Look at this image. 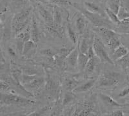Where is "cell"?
<instances>
[{
	"label": "cell",
	"instance_id": "cell-13",
	"mask_svg": "<svg viewBox=\"0 0 129 116\" xmlns=\"http://www.w3.org/2000/svg\"><path fill=\"white\" fill-rule=\"evenodd\" d=\"M85 18H86L81 14L78 16L76 20V26L78 34H79V35L83 34L85 30L87 29L86 28L87 23H86Z\"/></svg>",
	"mask_w": 129,
	"mask_h": 116
},
{
	"label": "cell",
	"instance_id": "cell-33",
	"mask_svg": "<svg viewBox=\"0 0 129 116\" xmlns=\"http://www.w3.org/2000/svg\"><path fill=\"white\" fill-rule=\"evenodd\" d=\"M108 115L112 116H123L124 115V113H123L121 110H116L109 113Z\"/></svg>",
	"mask_w": 129,
	"mask_h": 116
},
{
	"label": "cell",
	"instance_id": "cell-19",
	"mask_svg": "<svg viewBox=\"0 0 129 116\" xmlns=\"http://www.w3.org/2000/svg\"><path fill=\"white\" fill-rule=\"evenodd\" d=\"M107 7L117 15L121 7V0H109L107 2Z\"/></svg>",
	"mask_w": 129,
	"mask_h": 116
},
{
	"label": "cell",
	"instance_id": "cell-34",
	"mask_svg": "<svg viewBox=\"0 0 129 116\" xmlns=\"http://www.w3.org/2000/svg\"><path fill=\"white\" fill-rule=\"evenodd\" d=\"M129 94V86L126 87V88L123 89L119 93V95H117L118 97H120V98H122V97H124L125 96L128 95Z\"/></svg>",
	"mask_w": 129,
	"mask_h": 116
},
{
	"label": "cell",
	"instance_id": "cell-29",
	"mask_svg": "<svg viewBox=\"0 0 129 116\" xmlns=\"http://www.w3.org/2000/svg\"><path fill=\"white\" fill-rule=\"evenodd\" d=\"M75 95L74 93V92H67L65 93L64 96V99H63V106H65L67 104H68L69 103H70L71 102H72V101L75 99Z\"/></svg>",
	"mask_w": 129,
	"mask_h": 116
},
{
	"label": "cell",
	"instance_id": "cell-15",
	"mask_svg": "<svg viewBox=\"0 0 129 116\" xmlns=\"http://www.w3.org/2000/svg\"><path fill=\"white\" fill-rule=\"evenodd\" d=\"M84 5H85V8L88 9V10H90V12H95V13L100 14L103 15V16H105V15H103L104 14H106L105 11H103V10H102L101 8L95 3H92V2H85L84 3Z\"/></svg>",
	"mask_w": 129,
	"mask_h": 116
},
{
	"label": "cell",
	"instance_id": "cell-20",
	"mask_svg": "<svg viewBox=\"0 0 129 116\" xmlns=\"http://www.w3.org/2000/svg\"><path fill=\"white\" fill-rule=\"evenodd\" d=\"M107 45H108L109 48L113 51H114L117 47H119L121 45V40L120 38H119V35L116 34V35L114 36L110 39L109 43L107 44Z\"/></svg>",
	"mask_w": 129,
	"mask_h": 116
},
{
	"label": "cell",
	"instance_id": "cell-30",
	"mask_svg": "<svg viewBox=\"0 0 129 116\" xmlns=\"http://www.w3.org/2000/svg\"><path fill=\"white\" fill-rule=\"evenodd\" d=\"M10 88H11V86L8 82L3 81V80L1 81V90H2V91H8V90H10Z\"/></svg>",
	"mask_w": 129,
	"mask_h": 116
},
{
	"label": "cell",
	"instance_id": "cell-22",
	"mask_svg": "<svg viewBox=\"0 0 129 116\" xmlns=\"http://www.w3.org/2000/svg\"><path fill=\"white\" fill-rule=\"evenodd\" d=\"M105 11L106 12V14L108 16V18L110 20L111 22H112L114 24L116 25H118V24H120L121 20L119 19L116 13H114V12H112L111 10L109 9L108 7L105 8Z\"/></svg>",
	"mask_w": 129,
	"mask_h": 116
},
{
	"label": "cell",
	"instance_id": "cell-26",
	"mask_svg": "<svg viewBox=\"0 0 129 116\" xmlns=\"http://www.w3.org/2000/svg\"><path fill=\"white\" fill-rule=\"evenodd\" d=\"M78 86L77 81L72 79H68L64 82V88L69 91H73Z\"/></svg>",
	"mask_w": 129,
	"mask_h": 116
},
{
	"label": "cell",
	"instance_id": "cell-37",
	"mask_svg": "<svg viewBox=\"0 0 129 116\" xmlns=\"http://www.w3.org/2000/svg\"><path fill=\"white\" fill-rule=\"evenodd\" d=\"M29 1H30V2H42V3H47L46 1H45V0H29Z\"/></svg>",
	"mask_w": 129,
	"mask_h": 116
},
{
	"label": "cell",
	"instance_id": "cell-27",
	"mask_svg": "<svg viewBox=\"0 0 129 116\" xmlns=\"http://www.w3.org/2000/svg\"><path fill=\"white\" fill-rule=\"evenodd\" d=\"M26 0H12V5L14 9H23L26 5Z\"/></svg>",
	"mask_w": 129,
	"mask_h": 116
},
{
	"label": "cell",
	"instance_id": "cell-3",
	"mask_svg": "<svg viewBox=\"0 0 129 116\" xmlns=\"http://www.w3.org/2000/svg\"><path fill=\"white\" fill-rule=\"evenodd\" d=\"M93 48L96 56L98 58L99 60L102 63L109 64L114 65V62L107 53V49L105 46V43L101 40L100 37L95 36L92 42Z\"/></svg>",
	"mask_w": 129,
	"mask_h": 116
},
{
	"label": "cell",
	"instance_id": "cell-21",
	"mask_svg": "<svg viewBox=\"0 0 129 116\" xmlns=\"http://www.w3.org/2000/svg\"><path fill=\"white\" fill-rule=\"evenodd\" d=\"M35 44L36 43L32 40L26 42L25 44V46H24L23 54V55L30 54L31 51H35L36 50Z\"/></svg>",
	"mask_w": 129,
	"mask_h": 116
},
{
	"label": "cell",
	"instance_id": "cell-2",
	"mask_svg": "<svg viewBox=\"0 0 129 116\" xmlns=\"http://www.w3.org/2000/svg\"><path fill=\"white\" fill-rule=\"evenodd\" d=\"M32 7L24 8L14 16L11 22L12 30L14 35H17L28 25L32 20Z\"/></svg>",
	"mask_w": 129,
	"mask_h": 116
},
{
	"label": "cell",
	"instance_id": "cell-38",
	"mask_svg": "<svg viewBox=\"0 0 129 116\" xmlns=\"http://www.w3.org/2000/svg\"><path fill=\"white\" fill-rule=\"evenodd\" d=\"M125 106H128V107H129V102H128L127 103H126V104H125Z\"/></svg>",
	"mask_w": 129,
	"mask_h": 116
},
{
	"label": "cell",
	"instance_id": "cell-24",
	"mask_svg": "<svg viewBox=\"0 0 129 116\" xmlns=\"http://www.w3.org/2000/svg\"><path fill=\"white\" fill-rule=\"evenodd\" d=\"M44 82V80L41 78H39V77H35L34 79H32L29 83L25 84V86L28 87V88H34V89H37L39 88L43 83Z\"/></svg>",
	"mask_w": 129,
	"mask_h": 116
},
{
	"label": "cell",
	"instance_id": "cell-31",
	"mask_svg": "<svg viewBox=\"0 0 129 116\" xmlns=\"http://www.w3.org/2000/svg\"><path fill=\"white\" fill-rule=\"evenodd\" d=\"M87 55L88 56V57L90 59H92V58L96 57V55L95 54V52H94V48H93V46L91 45L89 47L88 49V51H87Z\"/></svg>",
	"mask_w": 129,
	"mask_h": 116
},
{
	"label": "cell",
	"instance_id": "cell-7",
	"mask_svg": "<svg viewBox=\"0 0 129 116\" xmlns=\"http://www.w3.org/2000/svg\"><path fill=\"white\" fill-rule=\"evenodd\" d=\"M37 9L38 10L39 14L40 16L44 21L46 25H52L54 24V15L53 12L52 13L50 10L46 9L44 6H43L41 4L38 3Z\"/></svg>",
	"mask_w": 129,
	"mask_h": 116
},
{
	"label": "cell",
	"instance_id": "cell-10",
	"mask_svg": "<svg viewBox=\"0 0 129 116\" xmlns=\"http://www.w3.org/2000/svg\"><path fill=\"white\" fill-rule=\"evenodd\" d=\"M83 36L82 37L81 41L78 42L79 47V51L81 53H84V54H87L88 49L89 48L90 46V41H89V34H88V29H86L85 32L83 33Z\"/></svg>",
	"mask_w": 129,
	"mask_h": 116
},
{
	"label": "cell",
	"instance_id": "cell-39",
	"mask_svg": "<svg viewBox=\"0 0 129 116\" xmlns=\"http://www.w3.org/2000/svg\"><path fill=\"white\" fill-rule=\"evenodd\" d=\"M101 2H105V0H101Z\"/></svg>",
	"mask_w": 129,
	"mask_h": 116
},
{
	"label": "cell",
	"instance_id": "cell-28",
	"mask_svg": "<svg viewBox=\"0 0 129 116\" xmlns=\"http://www.w3.org/2000/svg\"><path fill=\"white\" fill-rule=\"evenodd\" d=\"M117 16H118V18L121 21H123L124 20L126 19V18H129V12H128L127 10H126V9L123 7L121 5V7L119 9V12L117 14Z\"/></svg>",
	"mask_w": 129,
	"mask_h": 116
},
{
	"label": "cell",
	"instance_id": "cell-8",
	"mask_svg": "<svg viewBox=\"0 0 129 116\" xmlns=\"http://www.w3.org/2000/svg\"><path fill=\"white\" fill-rule=\"evenodd\" d=\"M79 44L78 47L74 48L67 56V64L71 69H74L78 66V57L79 54Z\"/></svg>",
	"mask_w": 129,
	"mask_h": 116
},
{
	"label": "cell",
	"instance_id": "cell-16",
	"mask_svg": "<svg viewBox=\"0 0 129 116\" xmlns=\"http://www.w3.org/2000/svg\"><path fill=\"white\" fill-rule=\"evenodd\" d=\"M88 60H89V58L88 57L87 54H84V53L79 51L78 66L81 71H83L85 70V68L86 66H87V64L88 62Z\"/></svg>",
	"mask_w": 129,
	"mask_h": 116
},
{
	"label": "cell",
	"instance_id": "cell-36",
	"mask_svg": "<svg viewBox=\"0 0 129 116\" xmlns=\"http://www.w3.org/2000/svg\"><path fill=\"white\" fill-rule=\"evenodd\" d=\"M8 51H9V53H10V54H12V56H14V55H15V52L14 51L12 50L11 48L8 49Z\"/></svg>",
	"mask_w": 129,
	"mask_h": 116
},
{
	"label": "cell",
	"instance_id": "cell-4",
	"mask_svg": "<svg viewBox=\"0 0 129 116\" xmlns=\"http://www.w3.org/2000/svg\"><path fill=\"white\" fill-rule=\"evenodd\" d=\"M120 74L113 71H106L97 81V87L98 88H109L116 87L119 84Z\"/></svg>",
	"mask_w": 129,
	"mask_h": 116
},
{
	"label": "cell",
	"instance_id": "cell-11",
	"mask_svg": "<svg viewBox=\"0 0 129 116\" xmlns=\"http://www.w3.org/2000/svg\"><path fill=\"white\" fill-rule=\"evenodd\" d=\"M99 97H100V100L101 102L107 106H110V107H114V108H120L123 106V105L116 101L114 100L109 95L104 94V93H100L98 95Z\"/></svg>",
	"mask_w": 129,
	"mask_h": 116
},
{
	"label": "cell",
	"instance_id": "cell-35",
	"mask_svg": "<svg viewBox=\"0 0 129 116\" xmlns=\"http://www.w3.org/2000/svg\"><path fill=\"white\" fill-rule=\"evenodd\" d=\"M121 5L129 12V0H121Z\"/></svg>",
	"mask_w": 129,
	"mask_h": 116
},
{
	"label": "cell",
	"instance_id": "cell-23",
	"mask_svg": "<svg viewBox=\"0 0 129 116\" xmlns=\"http://www.w3.org/2000/svg\"><path fill=\"white\" fill-rule=\"evenodd\" d=\"M67 20L68 35H69V38L71 39V40L74 43V44H76L77 42H78V36H77L76 32L74 31L72 25H71V23L69 22V20L68 19Z\"/></svg>",
	"mask_w": 129,
	"mask_h": 116
},
{
	"label": "cell",
	"instance_id": "cell-18",
	"mask_svg": "<svg viewBox=\"0 0 129 116\" xmlns=\"http://www.w3.org/2000/svg\"><path fill=\"white\" fill-rule=\"evenodd\" d=\"M98 60H99L98 58L94 57L92 59H90L88 60V62L87 64V66L85 68V72L87 74H89L92 73L94 70L95 69V66H96L97 64H98Z\"/></svg>",
	"mask_w": 129,
	"mask_h": 116
},
{
	"label": "cell",
	"instance_id": "cell-5",
	"mask_svg": "<svg viewBox=\"0 0 129 116\" xmlns=\"http://www.w3.org/2000/svg\"><path fill=\"white\" fill-rule=\"evenodd\" d=\"M1 103L5 104L17 105V106H28L32 105L34 103V101L26 99L25 97H21L18 95L14 93H3L1 94Z\"/></svg>",
	"mask_w": 129,
	"mask_h": 116
},
{
	"label": "cell",
	"instance_id": "cell-1",
	"mask_svg": "<svg viewBox=\"0 0 129 116\" xmlns=\"http://www.w3.org/2000/svg\"><path fill=\"white\" fill-rule=\"evenodd\" d=\"M70 5L79 10L81 14H82L86 19L88 20L94 27H104L113 30H114L116 28V26H114L116 25L111 22L109 18H107L106 16L90 12L86 9L85 7L82 6L78 3L71 2Z\"/></svg>",
	"mask_w": 129,
	"mask_h": 116
},
{
	"label": "cell",
	"instance_id": "cell-12",
	"mask_svg": "<svg viewBox=\"0 0 129 116\" xmlns=\"http://www.w3.org/2000/svg\"><path fill=\"white\" fill-rule=\"evenodd\" d=\"M97 81H98L97 78L88 80L87 82H86L84 84H81L79 86H77L72 91L74 93H82L88 91L95 85V84L97 82Z\"/></svg>",
	"mask_w": 129,
	"mask_h": 116
},
{
	"label": "cell",
	"instance_id": "cell-25",
	"mask_svg": "<svg viewBox=\"0 0 129 116\" xmlns=\"http://www.w3.org/2000/svg\"><path fill=\"white\" fill-rule=\"evenodd\" d=\"M117 64L119 66H120L123 69L126 70V69H128L129 68V53L125 56L122 57L121 59L117 60L116 61Z\"/></svg>",
	"mask_w": 129,
	"mask_h": 116
},
{
	"label": "cell",
	"instance_id": "cell-14",
	"mask_svg": "<svg viewBox=\"0 0 129 116\" xmlns=\"http://www.w3.org/2000/svg\"><path fill=\"white\" fill-rule=\"evenodd\" d=\"M128 53V51L127 49L121 44L119 47H118L114 51V53L112 54V60L114 61H117V60H119L126 55Z\"/></svg>",
	"mask_w": 129,
	"mask_h": 116
},
{
	"label": "cell",
	"instance_id": "cell-9",
	"mask_svg": "<svg viewBox=\"0 0 129 116\" xmlns=\"http://www.w3.org/2000/svg\"><path fill=\"white\" fill-rule=\"evenodd\" d=\"M30 34L31 39L35 43L38 42L40 40V29H39L38 24L37 22L36 17L35 14L32 13V21L30 24Z\"/></svg>",
	"mask_w": 129,
	"mask_h": 116
},
{
	"label": "cell",
	"instance_id": "cell-32",
	"mask_svg": "<svg viewBox=\"0 0 129 116\" xmlns=\"http://www.w3.org/2000/svg\"><path fill=\"white\" fill-rule=\"evenodd\" d=\"M52 3H56V4H63V5H70L71 1L70 0H48Z\"/></svg>",
	"mask_w": 129,
	"mask_h": 116
},
{
	"label": "cell",
	"instance_id": "cell-6",
	"mask_svg": "<svg viewBox=\"0 0 129 116\" xmlns=\"http://www.w3.org/2000/svg\"><path fill=\"white\" fill-rule=\"evenodd\" d=\"M93 30L100 36V38L104 42L105 44H107L114 36L117 34L114 30L104 27H95L93 28Z\"/></svg>",
	"mask_w": 129,
	"mask_h": 116
},
{
	"label": "cell",
	"instance_id": "cell-17",
	"mask_svg": "<svg viewBox=\"0 0 129 116\" xmlns=\"http://www.w3.org/2000/svg\"><path fill=\"white\" fill-rule=\"evenodd\" d=\"M53 15H54V24L57 26H61L62 24V14L59 8L56 5L54 7Z\"/></svg>",
	"mask_w": 129,
	"mask_h": 116
}]
</instances>
